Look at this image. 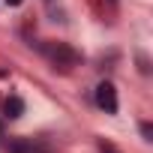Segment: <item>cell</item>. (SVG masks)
<instances>
[{"label": "cell", "instance_id": "3", "mask_svg": "<svg viewBox=\"0 0 153 153\" xmlns=\"http://www.w3.org/2000/svg\"><path fill=\"white\" fill-rule=\"evenodd\" d=\"M21 111H24V99H21V96H9V99L3 102V114H6V117L15 120V117H21Z\"/></svg>", "mask_w": 153, "mask_h": 153}, {"label": "cell", "instance_id": "2", "mask_svg": "<svg viewBox=\"0 0 153 153\" xmlns=\"http://www.w3.org/2000/svg\"><path fill=\"white\" fill-rule=\"evenodd\" d=\"M96 102H99V108H105L108 114H117V90H114V84L102 81V84L96 87Z\"/></svg>", "mask_w": 153, "mask_h": 153}, {"label": "cell", "instance_id": "4", "mask_svg": "<svg viewBox=\"0 0 153 153\" xmlns=\"http://www.w3.org/2000/svg\"><path fill=\"white\" fill-rule=\"evenodd\" d=\"M9 153H48L33 141H9Z\"/></svg>", "mask_w": 153, "mask_h": 153}, {"label": "cell", "instance_id": "6", "mask_svg": "<svg viewBox=\"0 0 153 153\" xmlns=\"http://www.w3.org/2000/svg\"><path fill=\"white\" fill-rule=\"evenodd\" d=\"M6 3H9V6H21V3H24V0H6Z\"/></svg>", "mask_w": 153, "mask_h": 153}, {"label": "cell", "instance_id": "1", "mask_svg": "<svg viewBox=\"0 0 153 153\" xmlns=\"http://www.w3.org/2000/svg\"><path fill=\"white\" fill-rule=\"evenodd\" d=\"M39 51H42L54 66H60V69H72V66L81 63V54L75 51L72 45H66V42H42Z\"/></svg>", "mask_w": 153, "mask_h": 153}, {"label": "cell", "instance_id": "5", "mask_svg": "<svg viewBox=\"0 0 153 153\" xmlns=\"http://www.w3.org/2000/svg\"><path fill=\"white\" fill-rule=\"evenodd\" d=\"M99 153H120L114 144H108V141H99Z\"/></svg>", "mask_w": 153, "mask_h": 153}]
</instances>
